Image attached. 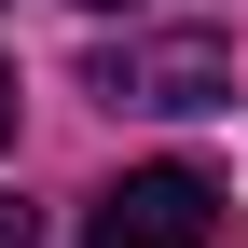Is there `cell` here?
<instances>
[{"mask_svg": "<svg viewBox=\"0 0 248 248\" xmlns=\"http://www.w3.org/2000/svg\"><path fill=\"white\" fill-rule=\"evenodd\" d=\"M83 83L110 110H234V42L221 28H138V42H97Z\"/></svg>", "mask_w": 248, "mask_h": 248, "instance_id": "cell-1", "label": "cell"}, {"mask_svg": "<svg viewBox=\"0 0 248 248\" xmlns=\"http://www.w3.org/2000/svg\"><path fill=\"white\" fill-rule=\"evenodd\" d=\"M97 248H234V193L207 166H138L97 193Z\"/></svg>", "mask_w": 248, "mask_h": 248, "instance_id": "cell-2", "label": "cell"}, {"mask_svg": "<svg viewBox=\"0 0 248 248\" xmlns=\"http://www.w3.org/2000/svg\"><path fill=\"white\" fill-rule=\"evenodd\" d=\"M0 248H42V234H28V207H14V193H0Z\"/></svg>", "mask_w": 248, "mask_h": 248, "instance_id": "cell-3", "label": "cell"}, {"mask_svg": "<svg viewBox=\"0 0 248 248\" xmlns=\"http://www.w3.org/2000/svg\"><path fill=\"white\" fill-rule=\"evenodd\" d=\"M0 152H14V69H0Z\"/></svg>", "mask_w": 248, "mask_h": 248, "instance_id": "cell-4", "label": "cell"}, {"mask_svg": "<svg viewBox=\"0 0 248 248\" xmlns=\"http://www.w3.org/2000/svg\"><path fill=\"white\" fill-rule=\"evenodd\" d=\"M83 14H124V0H83Z\"/></svg>", "mask_w": 248, "mask_h": 248, "instance_id": "cell-5", "label": "cell"}]
</instances>
